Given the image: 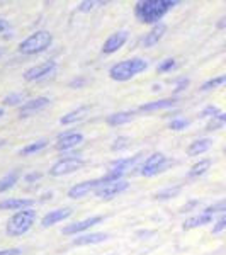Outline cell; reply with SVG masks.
<instances>
[{
  "label": "cell",
  "instance_id": "27",
  "mask_svg": "<svg viewBox=\"0 0 226 255\" xmlns=\"http://www.w3.org/2000/svg\"><path fill=\"white\" fill-rule=\"evenodd\" d=\"M180 192V187H167V189H162L160 192L155 194V199L158 201H167V199H172L175 197Z\"/></svg>",
  "mask_w": 226,
  "mask_h": 255
},
{
  "label": "cell",
  "instance_id": "18",
  "mask_svg": "<svg viewBox=\"0 0 226 255\" xmlns=\"http://www.w3.org/2000/svg\"><path fill=\"white\" fill-rule=\"evenodd\" d=\"M34 201L32 199H5L0 203V209H17V211H22V209H29Z\"/></svg>",
  "mask_w": 226,
  "mask_h": 255
},
{
  "label": "cell",
  "instance_id": "13",
  "mask_svg": "<svg viewBox=\"0 0 226 255\" xmlns=\"http://www.w3.org/2000/svg\"><path fill=\"white\" fill-rule=\"evenodd\" d=\"M82 141H84V134H82V133L63 134V136H60L58 143H56V150H58V151L72 150V148H75L77 145H80Z\"/></svg>",
  "mask_w": 226,
  "mask_h": 255
},
{
  "label": "cell",
  "instance_id": "22",
  "mask_svg": "<svg viewBox=\"0 0 226 255\" xmlns=\"http://www.w3.org/2000/svg\"><path fill=\"white\" fill-rule=\"evenodd\" d=\"M213 221V216L208 215V213H201L197 216H192L184 223V230H191V228H197V226H203V225H208Z\"/></svg>",
  "mask_w": 226,
  "mask_h": 255
},
{
  "label": "cell",
  "instance_id": "14",
  "mask_svg": "<svg viewBox=\"0 0 226 255\" xmlns=\"http://www.w3.org/2000/svg\"><path fill=\"white\" fill-rule=\"evenodd\" d=\"M70 215H72V209H70V208L55 209V211L48 213V215L43 218V221H41V225H43L44 228H48V226H53V225L60 223V221L67 220V218H68Z\"/></svg>",
  "mask_w": 226,
  "mask_h": 255
},
{
  "label": "cell",
  "instance_id": "8",
  "mask_svg": "<svg viewBox=\"0 0 226 255\" xmlns=\"http://www.w3.org/2000/svg\"><path fill=\"white\" fill-rule=\"evenodd\" d=\"M104 186V182H102V179H96V180H85V182H80L77 184V186H73L72 189L68 191V197H72V199H79V197H84L90 194L92 191H97L99 187Z\"/></svg>",
  "mask_w": 226,
  "mask_h": 255
},
{
  "label": "cell",
  "instance_id": "5",
  "mask_svg": "<svg viewBox=\"0 0 226 255\" xmlns=\"http://www.w3.org/2000/svg\"><path fill=\"white\" fill-rule=\"evenodd\" d=\"M170 165H172V160H168L163 153H153L151 157H148L145 163H143L139 172L145 177H153L160 174V172H165Z\"/></svg>",
  "mask_w": 226,
  "mask_h": 255
},
{
  "label": "cell",
  "instance_id": "42",
  "mask_svg": "<svg viewBox=\"0 0 226 255\" xmlns=\"http://www.w3.org/2000/svg\"><path fill=\"white\" fill-rule=\"evenodd\" d=\"M197 204V201H192V203H189V204H186V206H184L182 209H180V213H186L187 209H191V208H194Z\"/></svg>",
  "mask_w": 226,
  "mask_h": 255
},
{
  "label": "cell",
  "instance_id": "10",
  "mask_svg": "<svg viewBox=\"0 0 226 255\" xmlns=\"http://www.w3.org/2000/svg\"><path fill=\"white\" fill-rule=\"evenodd\" d=\"M49 104L48 97H38V99H31V101L24 102L19 108V116L20 118H29L32 114L39 113L41 109H44Z\"/></svg>",
  "mask_w": 226,
  "mask_h": 255
},
{
  "label": "cell",
  "instance_id": "7",
  "mask_svg": "<svg viewBox=\"0 0 226 255\" xmlns=\"http://www.w3.org/2000/svg\"><path fill=\"white\" fill-rule=\"evenodd\" d=\"M55 72H56V63H53V61H44V63L36 65V67L27 70V72L24 73V79L34 82V80H41V79H44V77L53 75Z\"/></svg>",
  "mask_w": 226,
  "mask_h": 255
},
{
  "label": "cell",
  "instance_id": "44",
  "mask_svg": "<svg viewBox=\"0 0 226 255\" xmlns=\"http://www.w3.org/2000/svg\"><path fill=\"white\" fill-rule=\"evenodd\" d=\"M216 119H218L220 123H226V113H225V114H220V116H218Z\"/></svg>",
  "mask_w": 226,
  "mask_h": 255
},
{
  "label": "cell",
  "instance_id": "28",
  "mask_svg": "<svg viewBox=\"0 0 226 255\" xmlns=\"http://www.w3.org/2000/svg\"><path fill=\"white\" fill-rule=\"evenodd\" d=\"M226 84V73L225 75H220V77H215V79L208 80L203 84V87H201V90H213L216 87H220V85H225Z\"/></svg>",
  "mask_w": 226,
  "mask_h": 255
},
{
  "label": "cell",
  "instance_id": "43",
  "mask_svg": "<svg viewBox=\"0 0 226 255\" xmlns=\"http://www.w3.org/2000/svg\"><path fill=\"white\" fill-rule=\"evenodd\" d=\"M223 27H226V15L220 20V22H218V29H223Z\"/></svg>",
  "mask_w": 226,
  "mask_h": 255
},
{
  "label": "cell",
  "instance_id": "37",
  "mask_svg": "<svg viewBox=\"0 0 226 255\" xmlns=\"http://www.w3.org/2000/svg\"><path fill=\"white\" fill-rule=\"evenodd\" d=\"M22 250L20 249H5V250H0V255H20Z\"/></svg>",
  "mask_w": 226,
  "mask_h": 255
},
{
  "label": "cell",
  "instance_id": "33",
  "mask_svg": "<svg viewBox=\"0 0 226 255\" xmlns=\"http://www.w3.org/2000/svg\"><path fill=\"white\" fill-rule=\"evenodd\" d=\"M128 145H129V138H126V136L117 138L116 141H114V145H113V150L117 151V150H121V148H126Z\"/></svg>",
  "mask_w": 226,
  "mask_h": 255
},
{
  "label": "cell",
  "instance_id": "11",
  "mask_svg": "<svg viewBox=\"0 0 226 255\" xmlns=\"http://www.w3.org/2000/svg\"><path fill=\"white\" fill-rule=\"evenodd\" d=\"M129 38V32L128 31H119V32H114L113 36H109L104 43V48L102 51L104 53H114L117 51L119 48H122L126 44V41Z\"/></svg>",
  "mask_w": 226,
  "mask_h": 255
},
{
  "label": "cell",
  "instance_id": "40",
  "mask_svg": "<svg viewBox=\"0 0 226 255\" xmlns=\"http://www.w3.org/2000/svg\"><path fill=\"white\" fill-rule=\"evenodd\" d=\"M186 85H189V80L187 79H182V80L179 82V85H177V89H175V90H177V92H180V90L186 89Z\"/></svg>",
  "mask_w": 226,
  "mask_h": 255
},
{
  "label": "cell",
  "instance_id": "12",
  "mask_svg": "<svg viewBox=\"0 0 226 255\" xmlns=\"http://www.w3.org/2000/svg\"><path fill=\"white\" fill-rule=\"evenodd\" d=\"M101 221H102V216L87 218V220H84V221H77V223L67 225L63 230H61V233H63V235H77V233L85 232V230L90 228L92 225H97V223H101Z\"/></svg>",
  "mask_w": 226,
  "mask_h": 255
},
{
  "label": "cell",
  "instance_id": "21",
  "mask_svg": "<svg viewBox=\"0 0 226 255\" xmlns=\"http://www.w3.org/2000/svg\"><path fill=\"white\" fill-rule=\"evenodd\" d=\"M141 157H143V153H138V155H134V157H131V158L117 160V162L114 163L113 168H116V170L122 172V174H126V172L131 170L133 167H136V163L139 162V160H141Z\"/></svg>",
  "mask_w": 226,
  "mask_h": 255
},
{
  "label": "cell",
  "instance_id": "24",
  "mask_svg": "<svg viewBox=\"0 0 226 255\" xmlns=\"http://www.w3.org/2000/svg\"><path fill=\"white\" fill-rule=\"evenodd\" d=\"M19 170H14V172H9L5 177L0 179V192H5L9 191L10 187H14V184H17L19 180Z\"/></svg>",
  "mask_w": 226,
  "mask_h": 255
},
{
  "label": "cell",
  "instance_id": "45",
  "mask_svg": "<svg viewBox=\"0 0 226 255\" xmlns=\"http://www.w3.org/2000/svg\"><path fill=\"white\" fill-rule=\"evenodd\" d=\"M3 53H5V48H0V56H3Z\"/></svg>",
  "mask_w": 226,
  "mask_h": 255
},
{
  "label": "cell",
  "instance_id": "34",
  "mask_svg": "<svg viewBox=\"0 0 226 255\" xmlns=\"http://www.w3.org/2000/svg\"><path fill=\"white\" fill-rule=\"evenodd\" d=\"M223 230H226V213L218 220V223L213 226V233H220V232H223Z\"/></svg>",
  "mask_w": 226,
  "mask_h": 255
},
{
  "label": "cell",
  "instance_id": "23",
  "mask_svg": "<svg viewBox=\"0 0 226 255\" xmlns=\"http://www.w3.org/2000/svg\"><path fill=\"white\" fill-rule=\"evenodd\" d=\"M87 113H89V108L84 106V108H79V109L72 111V113L65 114V116L60 119V123L61 125H72V123H77V121H80V119H84L87 116Z\"/></svg>",
  "mask_w": 226,
  "mask_h": 255
},
{
  "label": "cell",
  "instance_id": "29",
  "mask_svg": "<svg viewBox=\"0 0 226 255\" xmlns=\"http://www.w3.org/2000/svg\"><path fill=\"white\" fill-rule=\"evenodd\" d=\"M204 213H208V215H215V213H226V199H223V201H220V203H216V204H213V206H209L206 211Z\"/></svg>",
  "mask_w": 226,
  "mask_h": 255
},
{
  "label": "cell",
  "instance_id": "1",
  "mask_svg": "<svg viewBox=\"0 0 226 255\" xmlns=\"http://www.w3.org/2000/svg\"><path fill=\"white\" fill-rule=\"evenodd\" d=\"M177 3V0H145V2H138L134 5V14L141 22L153 24Z\"/></svg>",
  "mask_w": 226,
  "mask_h": 255
},
{
  "label": "cell",
  "instance_id": "31",
  "mask_svg": "<svg viewBox=\"0 0 226 255\" xmlns=\"http://www.w3.org/2000/svg\"><path fill=\"white\" fill-rule=\"evenodd\" d=\"M19 102H22V94H12V96H7L3 99V104L5 106H15Z\"/></svg>",
  "mask_w": 226,
  "mask_h": 255
},
{
  "label": "cell",
  "instance_id": "2",
  "mask_svg": "<svg viewBox=\"0 0 226 255\" xmlns=\"http://www.w3.org/2000/svg\"><path fill=\"white\" fill-rule=\"evenodd\" d=\"M146 68H148V63L141 58L124 60V61H121V63L114 65V67L109 70V75L113 80L126 82L129 79H133L134 75H138V73L145 72Z\"/></svg>",
  "mask_w": 226,
  "mask_h": 255
},
{
  "label": "cell",
  "instance_id": "30",
  "mask_svg": "<svg viewBox=\"0 0 226 255\" xmlns=\"http://www.w3.org/2000/svg\"><path fill=\"white\" fill-rule=\"evenodd\" d=\"M189 126V121L187 119H182V118H177V119H174V121L170 123V129H174V131H180V129H184V128H187Z\"/></svg>",
  "mask_w": 226,
  "mask_h": 255
},
{
  "label": "cell",
  "instance_id": "47",
  "mask_svg": "<svg viewBox=\"0 0 226 255\" xmlns=\"http://www.w3.org/2000/svg\"><path fill=\"white\" fill-rule=\"evenodd\" d=\"M225 155H226V148H225Z\"/></svg>",
  "mask_w": 226,
  "mask_h": 255
},
{
  "label": "cell",
  "instance_id": "46",
  "mask_svg": "<svg viewBox=\"0 0 226 255\" xmlns=\"http://www.w3.org/2000/svg\"><path fill=\"white\" fill-rule=\"evenodd\" d=\"M2 116H3V109L0 108V118H2Z\"/></svg>",
  "mask_w": 226,
  "mask_h": 255
},
{
  "label": "cell",
  "instance_id": "36",
  "mask_svg": "<svg viewBox=\"0 0 226 255\" xmlns=\"http://www.w3.org/2000/svg\"><path fill=\"white\" fill-rule=\"evenodd\" d=\"M97 2H94V0H87V2H80L79 3V10L80 12H89L92 7H96Z\"/></svg>",
  "mask_w": 226,
  "mask_h": 255
},
{
  "label": "cell",
  "instance_id": "41",
  "mask_svg": "<svg viewBox=\"0 0 226 255\" xmlns=\"http://www.w3.org/2000/svg\"><path fill=\"white\" fill-rule=\"evenodd\" d=\"M7 29H9V22H7L5 19H0V32H3Z\"/></svg>",
  "mask_w": 226,
  "mask_h": 255
},
{
  "label": "cell",
  "instance_id": "3",
  "mask_svg": "<svg viewBox=\"0 0 226 255\" xmlns=\"http://www.w3.org/2000/svg\"><path fill=\"white\" fill-rule=\"evenodd\" d=\"M34 220H36V211H32L31 208L15 213V215L7 221V228H5L7 235L9 237L24 235V233L29 232L31 226L34 225Z\"/></svg>",
  "mask_w": 226,
  "mask_h": 255
},
{
  "label": "cell",
  "instance_id": "32",
  "mask_svg": "<svg viewBox=\"0 0 226 255\" xmlns=\"http://www.w3.org/2000/svg\"><path fill=\"white\" fill-rule=\"evenodd\" d=\"M220 109L216 108V106H208L206 109L203 111V113H201V118H206V116H213V118H218L220 116Z\"/></svg>",
  "mask_w": 226,
  "mask_h": 255
},
{
  "label": "cell",
  "instance_id": "15",
  "mask_svg": "<svg viewBox=\"0 0 226 255\" xmlns=\"http://www.w3.org/2000/svg\"><path fill=\"white\" fill-rule=\"evenodd\" d=\"M165 31H167V26H165V24H163V22L155 24L153 29H151V31L148 32V34L145 36V39H143V44H145L146 48L155 46V44H157L158 41L163 38V34H165Z\"/></svg>",
  "mask_w": 226,
  "mask_h": 255
},
{
  "label": "cell",
  "instance_id": "9",
  "mask_svg": "<svg viewBox=\"0 0 226 255\" xmlns=\"http://www.w3.org/2000/svg\"><path fill=\"white\" fill-rule=\"evenodd\" d=\"M128 187H129V184L126 182V180H116V182L104 184L102 187H99L96 191V194L101 197V199H113L114 196L124 192Z\"/></svg>",
  "mask_w": 226,
  "mask_h": 255
},
{
  "label": "cell",
  "instance_id": "39",
  "mask_svg": "<svg viewBox=\"0 0 226 255\" xmlns=\"http://www.w3.org/2000/svg\"><path fill=\"white\" fill-rule=\"evenodd\" d=\"M36 179H41V174H39V172H34V174L26 175V182H32V180H36Z\"/></svg>",
  "mask_w": 226,
  "mask_h": 255
},
{
  "label": "cell",
  "instance_id": "16",
  "mask_svg": "<svg viewBox=\"0 0 226 255\" xmlns=\"http://www.w3.org/2000/svg\"><path fill=\"white\" fill-rule=\"evenodd\" d=\"M109 238V235L106 233H89V235H80L79 238L73 240V245L75 247H84V245H96V244H102Z\"/></svg>",
  "mask_w": 226,
  "mask_h": 255
},
{
  "label": "cell",
  "instance_id": "20",
  "mask_svg": "<svg viewBox=\"0 0 226 255\" xmlns=\"http://www.w3.org/2000/svg\"><path fill=\"white\" fill-rule=\"evenodd\" d=\"M175 106L174 99H162V101H155V102H148V104L139 106V111L143 113H151V111H162V109H168Z\"/></svg>",
  "mask_w": 226,
  "mask_h": 255
},
{
  "label": "cell",
  "instance_id": "26",
  "mask_svg": "<svg viewBox=\"0 0 226 255\" xmlns=\"http://www.w3.org/2000/svg\"><path fill=\"white\" fill-rule=\"evenodd\" d=\"M48 145V139H39V141H34V143H29L19 151L20 155H32V153H38L43 148H46Z\"/></svg>",
  "mask_w": 226,
  "mask_h": 255
},
{
  "label": "cell",
  "instance_id": "38",
  "mask_svg": "<svg viewBox=\"0 0 226 255\" xmlns=\"http://www.w3.org/2000/svg\"><path fill=\"white\" fill-rule=\"evenodd\" d=\"M221 126H223V123H220V121H218V119L215 118V119H213V121L208 125V129H209V131H215V129H218V128H221Z\"/></svg>",
  "mask_w": 226,
  "mask_h": 255
},
{
  "label": "cell",
  "instance_id": "19",
  "mask_svg": "<svg viewBox=\"0 0 226 255\" xmlns=\"http://www.w3.org/2000/svg\"><path fill=\"white\" fill-rule=\"evenodd\" d=\"M136 113L134 111H124V113H116V114H111L108 118V125L109 126H121L126 125V123L133 121Z\"/></svg>",
  "mask_w": 226,
  "mask_h": 255
},
{
  "label": "cell",
  "instance_id": "35",
  "mask_svg": "<svg viewBox=\"0 0 226 255\" xmlns=\"http://www.w3.org/2000/svg\"><path fill=\"white\" fill-rule=\"evenodd\" d=\"M174 67H175V60L174 58H168V60L163 61V63L158 65V72H168V70L174 68Z\"/></svg>",
  "mask_w": 226,
  "mask_h": 255
},
{
  "label": "cell",
  "instance_id": "4",
  "mask_svg": "<svg viewBox=\"0 0 226 255\" xmlns=\"http://www.w3.org/2000/svg\"><path fill=\"white\" fill-rule=\"evenodd\" d=\"M53 41L51 32L48 31H36L29 38H26L19 44V51L24 55H36V53L44 51Z\"/></svg>",
  "mask_w": 226,
  "mask_h": 255
},
{
  "label": "cell",
  "instance_id": "6",
  "mask_svg": "<svg viewBox=\"0 0 226 255\" xmlns=\"http://www.w3.org/2000/svg\"><path fill=\"white\" fill-rule=\"evenodd\" d=\"M82 165H84V160L80 157H65V158L58 160V162L51 167L49 174L55 175V177L67 175V174H72V172L79 170Z\"/></svg>",
  "mask_w": 226,
  "mask_h": 255
},
{
  "label": "cell",
  "instance_id": "25",
  "mask_svg": "<svg viewBox=\"0 0 226 255\" xmlns=\"http://www.w3.org/2000/svg\"><path fill=\"white\" fill-rule=\"evenodd\" d=\"M209 167H211V160L209 158H204L201 160V162H197L196 165H192V168L189 170V177H199L203 174H206V172L209 170Z\"/></svg>",
  "mask_w": 226,
  "mask_h": 255
},
{
  "label": "cell",
  "instance_id": "17",
  "mask_svg": "<svg viewBox=\"0 0 226 255\" xmlns=\"http://www.w3.org/2000/svg\"><path fill=\"white\" fill-rule=\"evenodd\" d=\"M213 145V139L211 138H203V139H196L194 143H191L187 148V155L191 157H196V155H201L204 151H208L209 148Z\"/></svg>",
  "mask_w": 226,
  "mask_h": 255
}]
</instances>
